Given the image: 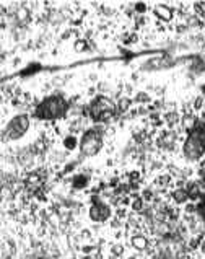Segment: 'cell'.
Listing matches in <instances>:
<instances>
[{"instance_id":"obj_1","label":"cell","mask_w":205,"mask_h":259,"mask_svg":"<svg viewBox=\"0 0 205 259\" xmlns=\"http://www.w3.org/2000/svg\"><path fill=\"white\" fill-rule=\"evenodd\" d=\"M69 109V103L65 101L62 96L53 95L42 100L34 109V114L41 117V119H56V117H62Z\"/></svg>"},{"instance_id":"obj_2","label":"cell","mask_w":205,"mask_h":259,"mask_svg":"<svg viewBox=\"0 0 205 259\" xmlns=\"http://www.w3.org/2000/svg\"><path fill=\"white\" fill-rule=\"evenodd\" d=\"M184 152L189 158H199L205 152V122L195 124L186 140Z\"/></svg>"},{"instance_id":"obj_3","label":"cell","mask_w":205,"mask_h":259,"mask_svg":"<svg viewBox=\"0 0 205 259\" xmlns=\"http://www.w3.org/2000/svg\"><path fill=\"white\" fill-rule=\"evenodd\" d=\"M102 147V132L98 127L88 129L83 137L82 142H80V149H82V153L86 155V157H93L96 155Z\"/></svg>"},{"instance_id":"obj_4","label":"cell","mask_w":205,"mask_h":259,"mask_svg":"<svg viewBox=\"0 0 205 259\" xmlns=\"http://www.w3.org/2000/svg\"><path fill=\"white\" fill-rule=\"evenodd\" d=\"M29 127V117L26 114H18L5 125L4 129V139L7 137L9 140H17L25 136V132Z\"/></svg>"},{"instance_id":"obj_5","label":"cell","mask_w":205,"mask_h":259,"mask_svg":"<svg viewBox=\"0 0 205 259\" xmlns=\"http://www.w3.org/2000/svg\"><path fill=\"white\" fill-rule=\"evenodd\" d=\"M114 113V105L111 100L105 98V96H99L96 98L90 106V114L94 119H106Z\"/></svg>"},{"instance_id":"obj_6","label":"cell","mask_w":205,"mask_h":259,"mask_svg":"<svg viewBox=\"0 0 205 259\" xmlns=\"http://www.w3.org/2000/svg\"><path fill=\"white\" fill-rule=\"evenodd\" d=\"M109 215H111V210H109V207L105 205V204H101V202L94 204L91 207V210H90V217L93 220H96V222H105V220L109 219Z\"/></svg>"},{"instance_id":"obj_7","label":"cell","mask_w":205,"mask_h":259,"mask_svg":"<svg viewBox=\"0 0 205 259\" xmlns=\"http://www.w3.org/2000/svg\"><path fill=\"white\" fill-rule=\"evenodd\" d=\"M65 142H67L65 145H67L69 149H73V147H75V139H73V137H69L67 140H65Z\"/></svg>"}]
</instances>
